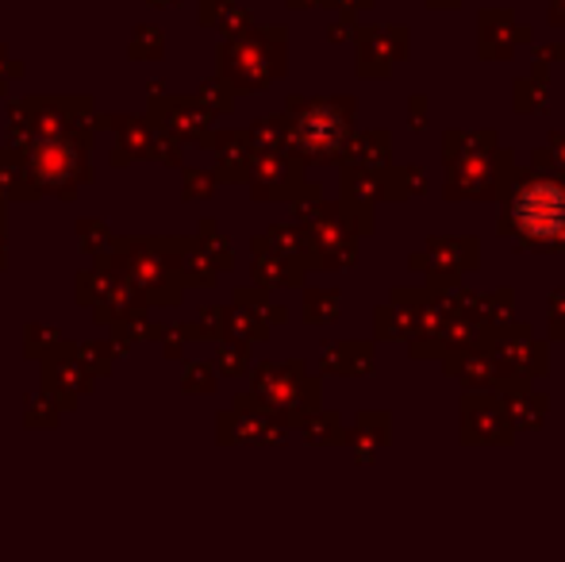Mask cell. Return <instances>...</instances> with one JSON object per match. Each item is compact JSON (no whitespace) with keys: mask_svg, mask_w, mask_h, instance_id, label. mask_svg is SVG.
<instances>
[{"mask_svg":"<svg viewBox=\"0 0 565 562\" xmlns=\"http://www.w3.org/2000/svg\"><path fill=\"white\" fill-rule=\"evenodd\" d=\"M515 224L531 240H558L565 235V189L554 181H535L515 201Z\"/></svg>","mask_w":565,"mask_h":562,"instance_id":"cell-1","label":"cell"}]
</instances>
